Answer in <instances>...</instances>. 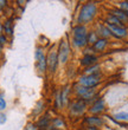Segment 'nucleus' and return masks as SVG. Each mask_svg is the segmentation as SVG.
<instances>
[{
    "instance_id": "f8f14e48",
    "label": "nucleus",
    "mask_w": 128,
    "mask_h": 130,
    "mask_svg": "<svg viewBox=\"0 0 128 130\" xmlns=\"http://www.w3.org/2000/svg\"><path fill=\"white\" fill-rule=\"evenodd\" d=\"M95 32L97 33L98 38H103V39H109L111 38L110 31H109V28L107 27V25L104 24V23H98L96 25V28H95Z\"/></svg>"
},
{
    "instance_id": "412c9836",
    "label": "nucleus",
    "mask_w": 128,
    "mask_h": 130,
    "mask_svg": "<svg viewBox=\"0 0 128 130\" xmlns=\"http://www.w3.org/2000/svg\"><path fill=\"white\" fill-rule=\"evenodd\" d=\"M98 40V36L95 32V30L88 32V38H87V41H88V46H93L96 41Z\"/></svg>"
},
{
    "instance_id": "c85d7f7f",
    "label": "nucleus",
    "mask_w": 128,
    "mask_h": 130,
    "mask_svg": "<svg viewBox=\"0 0 128 130\" xmlns=\"http://www.w3.org/2000/svg\"><path fill=\"white\" fill-rule=\"evenodd\" d=\"M6 6H7V1H6V0H0V10L3 11Z\"/></svg>"
},
{
    "instance_id": "f3484780",
    "label": "nucleus",
    "mask_w": 128,
    "mask_h": 130,
    "mask_svg": "<svg viewBox=\"0 0 128 130\" xmlns=\"http://www.w3.org/2000/svg\"><path fill=\"white\" fill-rule=\"evenodd\" d=\"M70 91H71V89H70V86H69V85H65L62 90H61V97H62V105H63V108L68 105V102H69V93H70Z\"/></svg>"
},
{
    "instance_id": "7c9ffc66",
    "label": "nucleus",
    "mask_w": 128,
    "mask_h": 130,
    "mask_svg": "<svg viewBox=\"0 0 128 130\" xmlns=\"http://www.w3.org/2000/svg\"><path fill=\"white\" fill-rule=\"evenodd\" d=\"M86 130H98V129H97V128H95V127H89V125H87Z\"/></svg>"
},
{
    "instance_id": "9d476101",
    "label": "nucleus",
    "mask_w": 128,
    "mask_h": 130,
    "mask_svg": "<svg viewBox=\"0 0 128 130\" xmlns=\"http://www.w3.org/2000/svg\"><path fill=\"white\" fill-rule=\"evenodd\" d=\"M104 110H106V103H104V99L97 98V99H95V101L93 102V104L90 105L89 112L93 113V115H95V116H97L98 113L103 112Z\"/></svg>"
},
{
    "instance_id": "423d86ee",
    "label": "nucleus",
    "mask_w": 128,
    "mask_h": 130,
    "mask_svg": "<svg viewBox=\"0 0 128 130\" xmlns=\"http://www.w3.org/2000/svg\"><path fill=\"white\" fill-rule=\"evenodd\" d=\"M46 60H48V72L50 75H55L57 66H58V53H57V48L55 45L50 47L48 55H46Z\"/></svg>"
},
{
    "instance_id": "9b49d317",
    "label": "nucleus",
    "mask_w": 128,
    "mask_h": 130,
    "mask_svg": "<svg viewBox=\"0 0 128 130\" xmlns=\"http://www.w3.org/2000/svg\"><path fill=\"white\" fill-rule=\"evenodd\" d=\"M83 122L87 124V125H89V127H95V128H100L104 124L103 118L100 116H95V115L84 117Z\"/></svg>"
},
{
    "instance_id": "c756f323",
    "label": "nucleus",
    "mask_w": 128,
    "mask_h": 130,
    "mask_svg": "<svg viewBox=\"0 0 128 130\" xmlns=\"http://www.w3.org/2000/svg\"><path fill=\"white\" fill-rule=\"evenodd\" d=\"M5 122H6V115L0 113V124H4Z\"/></svg>"
},
{
    "instance_id": "cd10ccee",
    "label": "nucleus",
    "mask_w": 128,
    "mask_h": 130,
    "mask_svg": "<svg viewBox=\"0 0 128 130\" xmlns=\"http://www.w3.org/2000/svg\"><path fill=\"white\" fill-rule=\"evenodd\" d=\"M6 43H7V37L5 34H0V46H4Z\"/></svg>"
},
{
    "instance_id": "4468645a",
    "label": "nucleus",
    "mask_w": 128,
    "mask_h": 130,
    "mask_svg": "<svg viewBox=\"0 0 128 130\" xmlns=\"http://www.w3.org/2000/svg\"><path fill=\"white\" fill-rule=\"evenodd\" d=\"M51 122H52V117L50 113H45V116L40 117L37 122V128L39 130H48L51 127Z\"/></svg>"
},
{
    "instance_id": "2eb2a0df",
    "label": "nucleus",
    "mask_w": 128,
    "mask_h": 130,
    "mask_svg": "<svg viewBox=\"0 0 128 130\" xmlns=\"http://www.w3.org/2000/svg\"><path fill=\"white\" fill-rule=\"evenodd\" d=\"M97 62H98V57L96 55H83L80 63H81V66H84V69H86L97 64Z\"/></svg>"
},
{
    "instance_id": "ddd939ff",
    "label": "nucleus",
    "mask_w": 128,
    "mask_h": 130,
    "mask_svg": "<svg viewBox=\"0 0 128 130\" xmlns=\"http://www.w3.org/2000/svg\"><path fill=\"white\" fill-rule=\"evenodd\" d=\"M109 13H111L113 15H115V17L118 18L119 20L122 23V25H125L126 27H128V17L126 15V13L123 12V11H121L119 7H111L110 10L108 11Z\"/></svg>"
},
{
    "instance_id": "7ed1b4c3",
    "label": "nucleus",
    "mask_w": 128,
    "mask_h": 130,
    "mask_svg": "<svg viewBox=\"0 0 128 130\" xmlns=\"http://www.w3.org/2000/svg\"><path fill=\"white\" fill-rule=\"evenodd\" d=\"M75 95L78 99H82L84 102H91L95 101L97 97V90L96 88H86V86L78 85L75 86Z\"/></svg>"
},
{
    "instance_id": "39448f33",
    "label": "nucleus",
    "mask_w": 128,
    "mask_h": 130,
    "mask_svg": "<svg viewBox=\"0 0 128 130\" xmlns=\"http://www.w3.org/2000/svg\"><path fill=\"white\" fill-rule=\"evenodd\" d=\"M87 106H88V103L82 101V99H75V101H71L69 104V113L70 116L73 117H80L82 116L84 112L87 111Z\"/></svg>"
},
{
    "instance_id": "5701e85b",
    "label": "nucleus",
    "mask_w": 128,
    "mask_h": 130,
    "mask_svg": "<svg viewBox=\"0 0 128 130\" xmlns=\"http://www.w3.org/2000/svg\"><path fill=\"white\" fill-rule=\"evenodd\" d=\"M114 121L119 124L121 122H128V112H118L114 115Z\"/></svg>"
},
{
    "instance_id": "1a4fd4ad",
    "label": "nucleus",
    "mask_w": 128,
    "mask_h": 130,
    "mask_svg": "<svg viewBox=\"0 0 128 130\" xmlns=\"http://www.w3.org/2000/svg\"><path fill=\"white\" fill-rule=\"evenodd\" d=\"M107 25V24H106ZM107 27L109 28L111 36L116 39L120 40H125L128 38V27L126 26H115V25H107Z\"/></svg>"
},
{
    "instance_id": "bb28decb",
    "label": "nucleus",
    "mask_w": 128,
    "mask_h": 130,
    "mask_svg": "<svg viewBox=\"0 0 128 130\" xmlns=\"http://www.w3.org/2000/svg\"><path fill=\"white\" fill-rule=\"evenodd\" d=\"M25 130H38V128H37V124L29 123L27 125H26V128H25Z\"/></svg>"
},
{
    "instance_id": "f257e3e1",
    "label": "nucleus",
    "mask_w": 128,
    "mask_h": 130,
    "mask_svg": "<svg viewBox=\"0 0 128 130\" xmlns=\"http://www.w3.org/2000/svg\"><path fill=\"white\" fill-rule=\"evenodd\" d=\"M97 12H98V8H97L96 3L88 1V3L83 4L77 14V24L86 26L87 24H89L90 21L95 19Z\"/></svg>"
},
{
    "instance_id": "4be33fe9",
    "label": "nucleus",
    "mask_w": 128,
    "mask_h": 130,
    "mask_svg": "<svg viewBox=\"0 0 128 130\" xmlns=\"http://www.w3.org/2000/svg\"><path fill=\"white\" fill-rule=\"evenodd\" d=\"M53 106L55 109L61 110L63 108L62 105V97H61V89H58L55 93V102H53Z\"/></svg>"
},
{
    "instance_id": "6e6552de",
    "label": "nucleus",
    "mask_w": 128,
    "mask_h": 130,
    "mask_svg": "<svg viewBox=\"0 0 128 130\" xmlns=\"http://www.w3.org/2000/svg\"><path fill=\"white\" fill-rule=\"evenodd\" d=\"M70 44L66 39H62L61 43L58 45V48H57V53H58V62L61 64H66L68 60H69L70 57Z\"/></svg>"
},
{
    "instance_id": "72a5a7b5",
    "label": "nucleus",
    "mask_w": 128,
    "mask_h": 130,
    "mask_svg": "<svg viewBox=\"0 0 128 130\" xmlns=\"http://www.w3.org/2000/svg\"><path fill=\"white\" fill-rule=\"evenodd\" d=\"M38 130H39V129H38Z\"/></svg>"
},
{
    "instance_id": "aec40b11",
    "label": "nucleus",
    "mask_w": 128,
    "mask_h": 130,
    "mask_svg": "<svg viewBox=\"0 0 128 130\" xmlns=\"http://www.w3.org/2000/svg\"><path fill=\"white\" fill-rule=\"evenodd\" d=\"M51 127L59 130V129H62V128H65V122H64V120H62L61 117H55V118H52Z\"/></svg>"
},
{
    "instance_id": "b1692460",
    "label": "nucleus",
    "mask_w": 128,
    "mask_h": 130,
    "mask_svg": "<svg viewBox=\"0 0 128 130\" xmlns=\"http://www.w3.org/2000/svg\"><path fill=\"white\" fill-rule=\"evenodd\" d=\"M44 108H45L44 101H39V102L37 103L36 108L33 109V111H32V116H38L39 113H42L43 111H44Z\"/></svg>"
},
{
    "instance_id": "a211bd4d",
    "label": "nucleus",
    "mask_w": 128,
    "mask_h": 130,
    "mask_svg": "<svg viewBox=\"0 0 128 130\" xmlns=\"http://www.w3.org/2000/svg\"><path fill=\"white\" fill-rule=\"evenodd\" d=\"M4 32L6 37H12L13 36V20L12 19H7L4 23Z\"/></svg>"
},
{
    "instance_id": "20e7f679",
    "label": "nucleus",
    "mask_w": 128,
    "mask_h": 130,
    "mask_svg": "<svg viewBox=\"0 0 128 130\" xmlns=\"http://www.w3.org/2000/svg\"><path fill=\"white\" fill-rule=\"evenodd\" d=\"M36 57V68L38 70L39 75H46L48 73V60H46V55L44 52V47L43 46H37L35 52Z\"/></svg>"
},
{
    "instance_id": "a878e982",
    "label": "nucleus",
    "mask_w": 128,
    "mask_h": 130,
    "mask_svg": "<svg viewBox=\"0 0 128 130\" xmlns=\"http://www.w3.org/2000/svg\"><path fill=\"white\" fill-rule=\"evenodd\" d=\"M6 109V101L4 98V96L0 93V111H4Z\"/></svg>"
},
{
    "instance_id": "0eeeda50",
    "label": "nucleus",
    "mask_w": 128,
    "mask_h": 130,
    "mask_svg": "<svg viewBox=\"0 0 128 130\" xmlns=\"http://www.w3.org/2000/svg\"><path fill=\"white\" fill-rule=\"evenodd\" d=\"M102 82V75H89V76H81L78 78V85L86 86V88H96Z\"/></svg>"
},
{
    "instance_id": "6ab92c4d",
    "label": "nucleus",
    "mask_w": 128,
    "mask_h": 130,
    "mask_svg": "<svg viewBox=\"0 0 128 130\" xmlns=\"http://www.w3.org/2000/svg\"><path fill=\"white\" fill-rule=\"evenodd\" d=\"M101 73V66L98 64H95L93 66H89V68H86L83 70V75L89 76V75H98Z\"/></svg>"
},
{
    "instance_id": "473e14b6",
    "label": "nucleus",
    "mask_w": 128,
    "mask_h": 130,
    "mask_svg": "<svg viewBox=\"0 0 128 130\" xmlns=\"http://www.w3.org/2000/svg\"><path fill=\"white\" fill-rule=\"evenodd\" d=\"M0 12H1V10H0Z\"/></svg>"
},
{
    "instance_id": "f03ea898",
    "label": "nucleus",
    "mask_w": 128,
    "mask_h": 130,
    "mask_svg": "<svg viewBox=\"0 0 128 130\" xmlns=\"http://www.w3.org/2000/svg\"><path fill=\"white\" fill-rule=\"evenodd\" d=\"M88 28L84 25H75L73 27V44L75 47L77 48H86L88 46V41H87V38H88Z\"/></svg>"
},
{
    "instance_id": "393cba45",
    "label": "nucleus",
    "mask_w": 128,
    "mask_h": 130,
    "mask_svg": "<svg viewBox=\"0 0 128 130\" xmlns=\"http://www.w3.org/2000/svg\"><path fill=\"white\" fill-rule=\"evenodd\" d=\"M118 7L121 11H123V12L126 13V15L128 17V1H119Z\"/></svg>"
},
{
    "instance_id": "dca6fc26",
    "label": "nucleus",
    "mask_w": 128,
    "mask_h": 130,
    "mask_svg": "<svg viewBox=\"0 0 128 130\" xmlns=\"http://www.w3.org/2000/svg\"><path fill=\"white\" fill-rule=\"evenodd\" d=\"M108 44H109V40L108 39H103V38H98V40L93 45V50L95 53H101L103 52L106 48H107Z\"/></svg>"
},
{
    "instance_id": "2f4dec72",
    "label": "nucleus",
    "mask_w": 128,
    "mask_h": 130,
    "mask_svg": "<svg viewBox=\"0 0 128 130\" xmlns=\"http://www.w3.org/2000/svg\"><path fill=\"white\" fill-rule=\"evenodd\" d=\"M3 53V46H0V55Z\"/></svg>"
}]
</instances>
